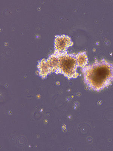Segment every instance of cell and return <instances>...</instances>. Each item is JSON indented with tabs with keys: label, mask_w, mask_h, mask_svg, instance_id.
I'll return each instance as SVG.
<instances>
[{
	"label": "cell",
	"mask_w": 113,
	"mask_h": 151,
	"mask_svg": "<svg viewBox=\"0 0 113 151\" xmlns=\"http://www.w3.org/2000/svg\"><path fill=\"white\" fill-rule=\"evenodd\" d=\"M74 42L69 36L65 35H57L54 40L55 51L58 52L67 51L68 48L72 46Z\"/></svg>",
	"instance_id": "obj_3"
},
{
	"label": "cell",
	"mask_w": 113,
	"mask_h": 151,
	"mask_svg": "<svg viewBox=\"0 0 113 151\" xmlns=\"http://www.w3.org/2000/svg\"><path fill=\"white\" fill-rule=\"evenodd\" d=\"M38 68L39 75L43 79L46 78L48 75L51 73L46 62V60L45 58L42 59L38 61Z\"/></svg>",
	"instance_id": "obj_4"
},
{
	"label": "cell",
	"mask_w": 113,
	"mask_h": 151,
	"mask_svg": "<svg viewBox=\"0 0 113 151\" xmlns=\"http://www.w3.org/2000/svg\"><path fill=\"white\" fill-rule=\"evenodd\" d=\"M46 62L51 73H55L58 68V59L55 52L49 55L48 58L46 60Z\"/></svg>",
	"instance_id": "obj_5"
},
{
	"label": "cell",
	"mask_w": 113,
	"mask_h": 151,
	"mask_svg": "<svg viewBox=\"0 0 113 151\" xmlns=\"http://www.w3.org/2000/svg\"><path fill=\"white\" fill-rule=\"evenodd\" d=\"M76 57L78 67L82 68L87 65L88 58L86 52H81L76 54Z\"/></svg>",
	"instance_id": "obj_6"
},
{
	"label": "cell",
	"mask_w": 113,
	"mask_h": 151,
	"mask_svg": "<svg viewBox=\"0 0 113 151\" xmlns=\"http://www.w3.org/2000/svg\"><path fill=\"white\" fill-rule=\"evenodd\" d=\"M82 71L85 83L95 91L103 90L113 82V63L104 59L86 65Z\"/></svg>",
	"instance_id": "obj_1"
},
{
	"label": "cell",
	"mask_w": 113,
	"mask_h": 151,
	"mask_svg": "<svg viewBox=\"0 0 113 151\" xmlns=\"http://www.w3.org/2000/svg\"><path fill=\"white\" fill-rule=\"evenodd\" d=\"M56 53L58 59V65L56 74H62L68 79L76 78L79 74L77 72L78 67L76 54L69 53L67 51L64 52H58L54 51Z\"/></svg>",
	"instance_id": "obj_2"
}]
</instances>
